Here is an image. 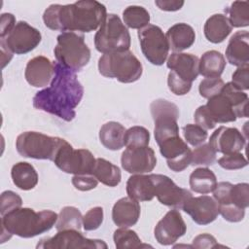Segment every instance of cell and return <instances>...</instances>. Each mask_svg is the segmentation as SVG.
Listing matches in <instances>:
<instances>
[{
	"label": "cell",
	"instance_id": "obj_1",
	"mask_svg": "<svg viewBox=\"0 0 249 249\" xmlns=\"http://www.w3.org/2000/svg\"><path fill=\"white\" fill-rule=\"evenodd\" d=\"M84 95V88L76 73L55 63V71L50 87L34 95L33 106L37 110L54 115L65 122L76 117V107Z\"/></svg>",
	"mask_w": 249,
	"mask_h": 249
},
{
	"label": "cell",
	"instance_id": "obj_2",
	"mask_svg": "<svg viewBox=\"0 0 249 249\" xmlns=\"http://www.w3.org/2000/svg\"><path fill=\"white\" fill-rule=\"evenodd\" d=\"M106 17L107 11L103 4L94 0H82L73 4L49 6L43 14V20L52 30L88 33L100 27Z\"/></svg>",
	"mask_w": 249,
	"mask_h": 249
},
{
	"label": "cell",
	"instance_id": "obj_3",
	"mask_svg": "<svg viewBox=\"0 0 249 249\" xmlns=\"http://www.w3.org/2000/svg\"><path fill=\"white\" fill-rule=\"evenodd\" d=\"M58 215L52 210L36 212L32 208L19 207L1 216V238L8 234L23 238L37 236L50 231L56 223Z\"/></svg>",
	"mask_w": 249,
	"mask_h": 249
},
{
	"label": "cell",
	"instance_id": "obj_4",
	"mask_svg": "<svg viewBox=\"0 0 249 249\" xmlns=\"http://www.w3.org/2000/svg\"><path fill=\"white\" fill-rule=\"evenodd\" d=\"M98 71L106 78H115L121 83L129 84L141 77L143 67L139 59L128 50L104 53L98 59Z\"/></svg>",
	"mask_w": 249,
	"mask_h": 249
},
{
	"label": "cell",
	"instance_id": "obj_5",
	"mask_svg": "<svg viewBox=\"0 0 249 249\" xmlns=\"http://www.w3.org/2000/svg\"><path fill=\"white\" fill-rule=\"evenodd\" d=\"M53 53L57 63L75 73L82 70L90 59V50L84 35L71 31L57 36Z\"/></svg>",
	"mask_w": 249,
	"mask_h": 249
},
{
	"label": "cell",
	"instance_id": "obj_6",
	"mask_svg": "<svg viewBox=\"0 0 249 249\" xmlns=\"http://www.w3.org/2000/svg\"><path fill=\"white\" fill-rule=\"evenodd\" d=\"M130 34L119 16L107 15L94 36L95 49L104 53L128 51L130 47Z\"/></svg>",
	"mask_w": 249,
	"mask_h": 249
},
{
	"label": "cell",
	"instance_id": "obj_7",
	"mask_svg": "<svg viewBox=\"0 0 249 249\" xmlns=\"http://www.w3.org/2000/svg\"><path fill=\"white\" fill-rule=\"evenodd\" d=\"M63 138L49 136L37 131H24L16 140L18 153L24 158L35 160H54Z\"/></svg>",
	"mask_w": 249,
	"mask_h": 249
},
{
	"label": "cell",
	"instance_id": "obj_8",
	"mask_svg": "<svg viewBox=\"0 0 249 249\" xmlns=\"http://www.w3.org/2000/svg\"><path fill=\"white\" fill-rule=\"evenodd\" d=\"M150 111L154 120V135L156 142L160 144L166 139L179 136V109L176 104L162 98L156 99L150 104Z\"/></svg>",
	"mask_w": 249,
	"mask_h": 249
},
{
	"label": "cell",
	"instance_id": "obj_9",
	"mask_svg": "<svg viewBox=\"0 0 249 249\" xmlns=\"http://www.w3.org/2000/svg\"><path fill=\"white\" fill-rule=\"evenodd\" d=\"M96 159L87 149L75 150L65 139H63L54 157V164L63 172L79 175L92 174Z\"/></svg>",
	"mask_w": 249,
	"mask_h": 249
},
{
	"label": "cell",
	"instance_id": "obj_10",
	"mask_svg": "<svg viewBox=\"0 0 249 249\" xmlns=\"http://www.w3.org/2000/svg\"><path fill=\"white\" fill-rule=\"evenodd\" d=\"M138 39L146 59L153 65H162L168 55L169 46L160 27L148 24L139 29Z\"/></svg>",
	"mask_w": 249,
	"mask_h": 249
},
{
	"label": "cell",
	"instance_id": "obj_11",
	"mask_svg": "<svg viewBox=\"0 0 249 249\" xmlns=\"http://www.w3.org/2000/svg\"><path fill=\"white\" fill-rule=\"evenodd\" d=\"M37 248L43 249H106L107 244L101 239H90L77 230L57 231L52 237L42 238Z\"/></svg>",
	"mask_w": 249,
	"mask_h": 249
},
{
	"label": "cell",
	"instance_id": "obj_12",
	"mask_svg": "<svg viewBox=\"0 0 249 249\" xmlns=\"http://www.w3.org/2000/svg\"><path fill=\"white\" fill-rule=\"evenodd\" d=\"M41 40L40 31L23 20L17 22L7 36L0 38V42L17 54H23L33 51Z\"/></svg>",
	"mask_w": 249,
	"mask_h": 249
},
{
	"label": "cell",
	"instance_id": "obj_13",
	"mask_svg": "<svg viewBox=\"0 0 249 249\" xmlns=\"http://www.w3.org/2000/svg\"><path fill=\"white\" fill-rule=\"evenodd\" d=\"M155 186V196L159 201L174 209H182L185 202L193 196L192 193L177 186L168 176L162 174H151Z\"/></svg>",
	"mask_w": 249,
	"mask_h": 249
},
{
	"label": "cell",
	"instance_id": "obj_14",
	"mask_svg": "<svg viewBox=\"0 0 249 249\" xmlns=\"http://www.w3.org/2000/svg\"><path fill=\"white\" fill-rule=\"evenodd\" d=\"M122 167L131 174L151 172L157 164L155 152L149 146L126 148L121 157Z\"/></svg>",
	"mask_w": 249,
	"mask_h": 249
},
{
	"label": "cell",
	"instance_id": "obj_15",
	"mask_svg": "<svg viewBox=\"0 0 249 249\" xmlns=\"http://www.w3.org/2000/svg\"><path fill=\"white\" fill-rule=\"evenodd\" d=\"M160 152L166 159L167 166L174 172H181L191 164L192 150L180 136L171 137L159 144Z\"/></svg>",
	"mask_w": 249,
	"mask_h": 249
},
{
	"label": "cell",
	"instance_id": "obj_16",
	"mask_svg": "<svg viewBox=\"0 0 249 249\" xmlns=\"http://www.w3.org/2000/svg\"><path fill=\"white\" fill-rule=\"evenodd\" d=\"M187 226L176 209L169 210L156 225L154 235L161 245H171L186 233Z\"/></svg>",
	"mask_w": 249,
	"mask_h": 249
},
{
	"label": "cell",
	"instance_id": "obj_17",
	"mask_svg": "<svg viewBox=\"0 0 249 249\" xmlns=\"http://www.w3.org/2000/svg\"><path fill=\"white\" fill-rule=\"evenodd\" d=\"M193 221L197 225H208L216 220L219 215V203L214 197L200 196L190 197L182 207Z\"/></svg>",
	"mask_w": 249,
	"mask_h": 249
},
{
	"label": "cell",
	"instance_id": "obj_18",
	"mask_svg": "<svg viewBox=\"0 0 249 249\" xmlns=\"http://www.w3.org/2000/svg\"><path fill=\"white\" fill-rule=\"evenodd\" d=\"M208 143L216 152L226 155L240 152L246 144V139L235 127L220 126L211 134Z\"/></svg>",
	"mask_w": 249,
	"mask_h": 249
},
{
	"label": "cell",
	"instance_id": "obj_19",
	"mask_svg": "<svg viewBox=\"0 0 249 249\" xmlns=\"http://www.w3.org/2000/svg\"><path fill=\"white\" fill-rule=\"evenodd\" d=\"M55 71V63L44 55L31 58L25 67L24 77L34 88H44L52 82Z\"/></svg>",
	"mask_w": 249,
	"mask_h": 249
},
{
	"label": "cell",
	"instance_id": "obj_20",
	"mask_svg": "<svg viewBox=\"0 0 249 249\" xmlns=\"http://www.w3.org/2000/svg\"><path fill=\"white\" fill-rule=\"evenodd\" d=\"M166 65L181 79L192 84L199 75V59L192 53H172L167 59Z\"/></svg>",
	"mask_w": 249,
	"mask_h": 249
},
{
	"label": "cell",
	"instance_id": "obj_21",
	"mask_svg": "<svg viewBox=\"0 0 249 249\" xmlns=\"http://www.w3.org/2000/svg\"><path fill=\"white\" fill-rule=\"evenodd\" d=\"M140 204L129 196L122 197L116 201L112 209V219L120 228L134 226L140 217Z\"/></svg>",
	"mask_w": 249,
	"mask_h": 249
},
{
	"label": "cell",
	"instance_id": "obj_22",
	"mask_svg": "<svg viewBox=\"0 0 249 249\" xmlns=\"http://www.w3.org/2000/svg\"><path fill=\"white\" fill-rule=\"evenodd\" d=\"M249 33L247 30L235 32L230 39L226 49L228 61L234 66H248L249 63Z\"/></svg>",
	"mask_w": 249,
	"mask_h": 249
},
{
	"label": "cell",
	"instance_id": "obj_23",
	"mask_svg": "<svg viewBox=\"0 0 249 249\" xmlns=\"http://www.w3.org/2000/svg\"><path fill=\"white\" fill-rule=\"evenodd\" d=\"M169 49L174 53H181L189 49L196 41L194 28L184 22H179L168 28L165 34Z\"/></svg>",
	"mask_w": 249,
	"mask_h": 249
},
{
	"label": "cell",
	"instance_id": "obj_24",
	"mask_svg": "<svg viewBox=\"0 0 249 249\" xmlns=\"http://www.w3.org/2000/svg\"><path fill=\"white\" fill-rule=\"evenodd\" d=\"M205 106L216 124L231 123L237 119L233 104L222 91L219 94L210 97Z\"/></svg>",
	"mask_w": 249,
	"mask_h": 249
},
{
	"label": "cell",
	"instance_id": "obj_25",
	"mask_svg": "<svg viewBox=\"0 0 249 249\" xmlns=\"http://www.w3.org/2000/svg\"><path fill=\"white\" fill-rule=\"evenodd\" d=\"M126 193L137 201H150L155 197V186L152 175L133 174L126 182Z\"/></svg>",
	"mask_w": 249,
	"mask_h": 249
},
{
	"label": "cell",
	"instance_id": "obj_26",
	"mask_svg": "<svg viewBox=\"0 0 249 249\" xmlns=\"http://www.w3.org/2000/svg\"><path fill=\"white\" fill-rule=\"evenodd\" d=\"M232 27L227 16L223 14L212 15L204 23L203 31L205 38L213 43H222L231 32Z\"/></svg>",
	"mask_w": 249,
	"mask_h": 249
},
{
	"label": "cell",
	"instance_id": "obj_27",
	"mask_svg": "<svg viewBox=\"0 0 249 249\" xmlns=\"http://www.w3.org/2000/svg\"><path fill=\"white\" fill-rule=\"evenodd\" d=\"M126 129L118 122H108L99 130V140L108 150L117 151L124 146V134Z\"/></svg>",
	"mask_w": 249,
	"mask_h": 249
},
{
	"label": "cell",
	"instance_id": "obj_28",
	"mask_svg": "<svg viewBox=\"0 0 249 249\" xmlns=\"http://www.w3.org/2000/svg\"><path fill=\"white\" fill-rule=\"evenodd\" d=\"M13 183L20 190L29 191L38 184V173L34 166L26 161H19L13 165L11 170Z\"/></svg>",
	"mask_w": 249,
	"mask_h": 249
},
{
	"label": "cell",
	"instance_id": "obj_29",
	"mask_svg": "<svg viewBox=\"0 0 249 249\" xmlns=\"http://www.w3.org/2000/svg\"><path fill=\"white\" fill-rule=\"evenodd\" d=\"M226 67L224 55L215 50L205 52L199 59V74L205 78H218Z\"/></svg>",
	"mask_w": 249,
	"mask_h": 249
},
{
	"label": "cell",
	"instance_id": "obj_30",
	"mask_svg": "<svg viewBox=\"0 0 249 249\" xmlns=\"http://www.w3.org/2000/svg\"><path fill=\"white\" fill-rule=\"evenodd\" d=\"M92 174L102 184L109 187H116L120 184L122 173L120 168L109 160L97 158L92 170Z\"/></svg>",
	"mask_w": 249,
	"mask_h": 249
},
{
	"label": "cell",
	"instance_id": "obj_31",
	"mask_svg": "<svg viewBox=\"0 0 249 249\" xmlns=\"http://www.w3.org/2000/svg\"><path fill=\"white\" fill-rule=\"evenodd\" d=\"M189 182L192 191L205 195L213 192L217 185V178L209 168L199 167L191 173Z\"/></svg>",
	"mask_w": 249,
	"mask_h": 249
},
{
	"label": "cell",
	"instance_id": "obj_32",
	"mask_svg": "<svg viewBox=\"0 0 249 249\" xmlns=\"http://www.w3.org/2000/svg\"><path fill=\"white\" fill-rule=\"evenodd\" d=\"M83 226V216L80 210L74 206L63 207L57 217L55 229L57 231L77 230L80 231Z\"/></svg>",
	"mask_w": 249,
	"mask_h": 249
},
{
	"label": "cell",
	"instance_id": "obj_33",
	"mask_svg": "<svg viewBox=\"0 0 249 249\" xmlns=\"http://www.w3.org/2000/svg\"><path fill=\"white\" fill-rule=\"evenodd\" d=\"M221 91L227 95L233 104L236 118H246L248 116V95L245 92L237 89L231 82L225 84Z\"/></svg>",
	"mask_w": 249,
	"mask_h": 249
},
{
	"label": "cell",
	"instance_id": "obj_34",
	"mask_svg": "<svg viewBox=\"0 0 249 249\" xmlns=\"http://www.w3.org/2000/svg\"><path fill=\"white\" fill-rule=\"evenodd\" d=\"M124 24L132 29H141L149 24L150 14L142 6H128L123 12Z\"/></svg>",
	"mask_w": 249,
	"mask_h": 249
},
{
	"label": "cell",
	"instance_id": "obj_35",
	"mask_svg": "<svg viewBox=\"0 0 249 249\" xmlns=\"http://www.w3.org/2000/svg\"><path fill=\"white\" fill-rule=\"evenodd\" d=\"M231 27H246L249 25V4L247 1H234L226 10Z\"/></svg>",
	"mask_w": 249,
	"mask_h": 249
},
{
	"label": "cell",
	"instance_id": "obj_36",
	"mask_svg": "<svg viewBox=\"0 0 249 249\" xmlns=\"http://www.w3.org/2000/svg\"><path fill=\"white\" fill-rule=\"evenodd\" d=\"M115 246L118 249H132L148 247L147 244H142L138 234L127 228H120L114 231L113 235Z\"/></svg>",
	"mask_w": 249,
	"mask_h": 249
},
{
	"label": "cell",
	"instance_id": "obj_37",
	"mask_svg": "<svg viewBox=\"0 0 249 249\" xmlns=\"http://www.w3.org/2000/svg\"><path fill=\"white\" fill-rule=\"evenodd\" d=\"M216 154L217 152L209 143H203L192 151L191 164L194 166L212 165L216 161Z\"/></svg>",
	"mask_w": 249,
	"mask_h": 249
},
{
	"label": "cell",
	"instance_id": "obj_38",
	"mask_svg": "<svg viewBox=\"0 0 249 249\" xmlns=\"http://www.w3.org/2000/svg\"><path fill=\"white\" fill-rule=\"evenodd\" d=\"M150 142V133L148 129L143 126L134 125L129 127L124 134V146L130 147H144L148 146Z\"/></svg>",
	"mask_w": 249,
	"mask_h": 249
},
{
	"label": "cell",
	"instance_id": "obj_39",
	"mask_svg": "<svg viewBox=\"0 0 249 249\" xmlns=\"http://www.w3.org/2000/svg\"><path fill=\"white\" fill-rule=\"evenodd\" d=\"M227 203H231L240 208L246 209L249 205V185L247 183L231 185L228 200L224 204Z\"/></svg>",
	"mask_w": 249,
	"mask_h": 249
},
{
	"label": "cell",
	"instance_id": "obj_40",
	"mask_svg": "<svg viewBox=\"0 0 249 249\" xmlns=\"http://www.w3.org/2000/svg\"><path fill=\"white\" fill-rule=\"evenodd\" d=\"M184 137L186 141L194 147L203 144L207 138V132L199 125L188 124L183 127Z\"/></svg>",
	"mask_w": 249,
	"mask_h": 249
},
{
	"label": "cell",
	"instance_id": "obj_41",
	"mask_svg": "<svg viewBox=\"0 0 249 249\" xmlns=\"http://www.w3.org/2000/svg\"><path fill=\"white\" fill-rule=\"evenodd\" d=\"M225 83L224 81L218 77V78H205L203 79L198 87V91L200 96L203 98L209 99L210 97L217 95L221 92Z\"/></svg>",
	"mask_w": 249,
	"mask_h": 249
},
{
	"label": "cell",
	"instance_id": "obj_42",
	"mask_svg": "<svg viewBox=\"0 0 249 249\" xmlns=\"http://www.w3.org/2000/svg\"><path fill=\"white\" fill-rule=\"evenodd\" d=\"M218 163L221 167L227 170H235L245 167L248 164V161L244 155L241 153H231L226 154L218 160Z\"/></svg>",
	"mask_w": 249,
	"mask_h": 249
},
{
	"label": "cell",
	"instance_id": "obj_43",
	"mask_svg": "<svg viewBox=\"0 0 249 249\" xmlns=\"http://www.w3.org/2000/svg\"><path fill=\"white\" fill-rule=\"evenodd\" d=\"M22 199L21 197L13 191H5L1 194L0 198V213L1 216L21 207Z\"/></svg>",
	"mask_w": 249,
	"mask_h": 249
},
{
	"label": "cell",
	"instance_id": "obj_44",
	"mask_svg": "<svg viewBox=\"0 0 249 249\" xmlns=\"http://www.w3.org/2000/svg\"><path fill=\"white\" fill-rule=\"evenodd\" d=\"M103 208L100 206H95L89 209L83 216V227L85 231H94L98 229L103 222Z\"/></svg>",
	"mask_w": 249,
	"mask_h": 249
},
{
	"label": "cell",
	"instance_id": "obj_45",
	"mask_svg": "<svg viewBox=\"0 0 249 249\" xmlns=\"http://www.w3.org/2000/svg\"><path fill=\"white\" fill-rule=\"evenodd\" d=\"M167 86L170 91L175 95H185L192 89V83L184 81L171 70L167 76Z\"/></svg>",
	"mask_w": 249,
	"mask_h": 249
},
{
	"label": "cell",
	"instance_id": "obj_46",
	"mask_svg": "<svg viewBox=\"0 0 249 249\" xmlns=\"http://www.w3.org/2000/svg\"><path fill=\"white\" fill-rule=\"evenodd\" d=\"M219 214L229 222L237 223L243 220L245 216V209L231 203L219 204Z\"/></svg>",
	"mask_w": 249,
	"mask_h": 249
},
{
	"label": "cell",
	"instance_id": "obj_47",
	"mask_svg": "<svg viewBox=\"0 0 249 249\" xmlns=\"http://www.w3.org/2000/svg\"><path fill=\"white\" fill-rule=\"evenodd\" d=\"M72 184L77 190L86 192L94 189L98 184V180L93 174H79L72 177Z\"/></svg>",
	"mask_w": 249,
	"mask_h": 249
},
{
	"label": "cell",
	"instance_id": "obj_48",
	"mask_svg": "<svg viewBox=\"0 0 249 249\" xmlns=\"http://www.w3.org/2000/svg\"><path fill=\"white\" fill-rule=\"evenodd\" d=\"M194 118H195L196 124L205 130L212 129L216 125V123L212 119L205 105H201L196 110Z\"/></svg>",
	"mask_w": 249,
	"mask_h": 249
},
{
	"label": "cell",
	"instance_id": "obj_49",
	"mask_svg": "<svg viewBox=\"0 0 249 249\" xmlns=\"http://www.w3.org/2000/svg\"><path fill=\"white\" fill-rule=\"evenodd\" d=\"M231 83L240 90L249 89V66L238 67L231 75Z\"/></svg>",
	"mask_w": 249,
	"mask_h": 249
},
{
	"label": "cell",
	"instance_id": "obj_50",
	"mask_svg": "<svg viewBox=\"0 0 249 249\" xmlns=\"http://www.w3.org/2000/svg\"><path fill=\"white\" fill-rule=\"evenodd\" d=\"M219 246L217 243L216 238L209 234V233H201L196 235L194 240L192 247L198 248V249H207V248H214Z\"/></svg>",
	"mask_w": 249,
	"mask_h": 249
},
{
	"label": "cell",
	"instance_id": "obj_51",
	"mask_svg": "<svg viewBox=\"0 0 249 249\" xmlns=\"http://www.w3.org/2000/svg\"><path fill=\"white\" fill-rule=\"evenodd\" d=\"M16 25V18L13 14L4 13L0 19V38L7 36Z\"/></svg>",
	"mask_w": 249,
	"mask_h": 249
},
{
	"label": "cell",
	"instance_id": "obj_52",
	"mask_svg": "<svg viewBox=\"0 0 249 249\" xmlns=\"http://www.w3.org/2000/svg\"><path fill=\"white\" fill-rule=\"evenodd\" d=\"M155 4L158 6V8L161 11H167V12H174L180 10L183 5L184 1H177V0H157L155 1Z\"/></svg>",
	"mask_w": 249,
	"mask_h": 249
},
{
	"label": "cell",
	"instance_id": "obj_53",
	"mask_svg": "<svg viewBox=\"0 0 249 249\" xmlns=\"http://www.w3.org/2000/svg\"><path fill=\"white\" fill-rule=\"evenodd\" d=\"M0 48H1V61H2V68H4L13 58V52H11L3 43L0 42Z\"/></svg>",
	"mask_w": 249,
	"mask_h": 249
}]
</instances>
